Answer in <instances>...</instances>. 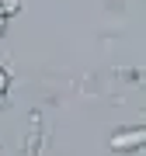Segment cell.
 Instances as JSON below:
<instances>
[{
  "label": "cell",
  "instance_id": "1",
  "mask_svg": "<svg viewBox=\"0 0 146 156\" xmlns=\"http://www.w3.org/2000/svg\"><path fill=\"white\" fill-rule=\"evenodd\" d=\"M108 146H111L115 153H139L143 146H146V128H143V125H132V128H118V132H111Z\"/></svg>",
  "mask_w": 146,
  "mask_h": 156
},
{
  "label": "cell",
  "instance_id": "2",
  "mask_svg": "<svg viewBox=\"0 0 146 156\" xmlns=\"http://www.w3.org/2000/svg\"><path fill=\"white\" fill-rule=\"evenodd\" d=\"M17 11H21V0H0V14L4 17H14Z\"/></svg>",
  "mask_w": 146,
  "mask_h": 156
},
{
  "label": "cell",
  "instance_id": "3",
  "mask_svg": "<svg viewBox=\"0 0 146 156\" xmlns=\"http://www.w3.org/2000/svg\"><path fill=\"white\" fill-rule=\"evenodd\" d=\"M7 87H11V76H7V69L0 66V101H4V94H7Z\"/></svg>",
  "mask_w": 146,
  "mask_h": 156
},
{
  "label": "cell",
  "instance_id": "4",
  "mask_svg": "<svg viewBox=\"0 0 146 156\" xmlns=\"http://www.w3.org/2000/svg\"><path fill=\"white\" fill-rule=\"evenodd\" d=\"M4 24H7V17H4V14H0V31H4Z\"/></svg>",
  "mask_w": 146,
  "mask_h": 156
}]
</instances>
